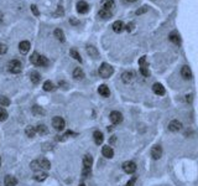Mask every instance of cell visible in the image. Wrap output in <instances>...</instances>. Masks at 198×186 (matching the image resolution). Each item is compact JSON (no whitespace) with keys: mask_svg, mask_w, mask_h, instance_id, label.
<instances>
[{"mask_svg":"<svg viewBox=\"0 0 198 186\" xmlns=\"http://www.w3.org/2000/svg\"><path fill=\"white\" fill-rule=\"evenodd\" d=\"M30 61H31V63L35 65V66H42V67H45V66L48 65V60H47L45 56H42V55L37 53V52H34V53H32V56L30 57Z\"/></svg>","mask_w":198,"mask_h":186,"instance_id":"obj_1","label":"cell"},{"mask_svg":"<svg viewBox=\"0 0 198 186\" xmlns=\"http://www.w3.org/2000/svg\"><path fill=\"white\" fill-rule=\"evenodd\" d=\"M99 76L101 77V78H109L113 73H114V68L109 65V63H105V62H103L101 65H100V67H99Z\"/></svg>","mask_w":198,"mask_h":186,"instance_id":"obj_2","label":"cell"},{"mask_svg":"<svg viewBox=\"0 0 198 186\" xmlns=\"http://www.w3.org/2000/svg\"><path fill=\"white\" fill-rule=\"evenodd\" d=\"M139 66H140V73L144 76V77H149L150 76V70H149V63H147V60L145 56L140 57L139 60Z\"/></svg>","mask_w":198,"mask_h":186,"instance_id":"obj_3","label":"cell"},{"mask_svg":"<svg viewBox=\"0 0 198 186\" xmlns=\"http://www.w3.org/2000/svg\"><path fill=\"white\" fill-rule=\"evenodd\" d=\"M135 78H136V75H135L134 71H125V72H123V75H121V81H123L124 83H126V85L133 83V82L135 81Z\"/></svg>","mask_w":198,"mask_h":186,"instance_id":"obj_4","label":"cell"},{"mask_svg":"<svg viewBox=\"0 0 198 186\" xmlns=\"http://www.w3.org/2000/svg\"><path fill=\"white\" fill-rule=\"evenodd\" d=\"M52 127H53L56 130L61 132V130H63V129H65V127H66V122H65V119H63L62 117H55V118L52 119Z\"/></svg>","mask_w":198,"mask_h":186,"instance_id":"obj_5","label":"cell"},{"mask_svg":"<svg viewBox=\"0 0 198 186\" xmlns=\"http://www.w3.org/2000/svg\"><path fill=\"white\" fill-rule=\"evenodd\" d=\"M7 67H9V71H10L11 73H20V72H21V67H22V65H21V62H20V61H17V60H12V61H10V62H9Z\"/></svg>","mask_w":198,"mask_h":186,"instance_id":"obj_6","label":"cell"},{"mask_svg":"<svg viewBox=\"0 0 198 186\" xmlns=\"http://www.w3.org/2000/svg\"><path fill=\"white\" fill-rule=\"evenodd\" d=\"M109 119H110V122L114 124V125H118V124H120L121 122H123V114L120 113V112H118V110H113L110 114H109Z\"/></svg>","mask_w":198,"mask_h":186,"instance_id":"obj_7","label":"cell"},{"mask_svg":"<svg viewBox=\"0 0 198 186\" xmlns=\"http://www.w3.org/2000/svg\"><path fill=\"white\" fill-rule=\"evenodd\" d=\"M182 123L180 122V120H177V119H172L170 123H169V130L170 132H172V133H177V132H180L181 129H182Z\"/></svg>","mask_w":198,"mask_h":186,"instance_id":"obj_8","label":"cell"},{"mask_svg":"<svg viewBox=\"0 0 198 186\" xmlns=\"http://www.w3.org/2000/svg\"><path fill=\"white\" fill-rule=\"evenodd\" d=\"M162 154H164V149H162L161 145H154L151 148V156H152V159L159 160V159H161Z\"/></svg>","mask_w":198,"mask_h":186,"instance_id":"obj_9","label":"cell"},{"mask_svg":"<svg viewBox=\"0 0 198 186\" xmlns=\"http://www.w3.org/2000/svg\"><path fill=\"white\" fill-rule=\"evenodd\" d=\"M136 169H137V166H136V164L134 161H125L123 164V170L126 174H134L136 171Z\"/></svg>","mask_w":198,"mask_h":186,"instance_id":"obj_10","label":"cell"},{"mask_svg":"<svg viewBox=\"0 0 198 186\" xmlns=\"http://www.w3.org/2000/svg\"><path fill=\"white\" fill-rule=\"evenodd\" d=\"M181 77H182L183 80H186V81L192 80L193 75H192L191 68H190L187 65H185V66H182V67H181Z\"/></svg>","mask_w":198,"mask_h":186,"instance_id":"obj_11","label":"cell"},{"mask_svg":"<svg viewBox=\"0 0 198 186\" xmlns=\"http://www.w3.org/2000/svg\"><path fill=\"white\" fill-rule=\"evenodd\" d=\"M152 92L155 93V94H157V95H165L166 90H165V87L160 82H156V83L152 85Z\"/></svg>","mask_w":198,"mask_h":186,"instance_id":"obj_12","label":"cell"},{"mask_svg":"<svg viewBox=\"0 0 198 186\" xmlns=\"http://www.w3.org/2000/svg\"><path fill=\"white\" fill-rule=\"evenodd\" d=\"M101 154H103L104 158L111 159V158L114 156V150H113V148H111L110 145H104V146L101 148Z\"/></svg>","mask_w":198,"mask_h":186,"instance_id":"obj_13","label":"cell"},{"mask_svg":"<svg viewBox=\"0 0 198 186\" xmlns=\"http://www.w3.org/2000/svg\"><path fill=\"white\" fill-rule=\"evenodd\" d=\"M169 39H170V41H171L172 44H175L176 46H180V45H181V37H180V35H178L177 31H171L170 35H169Z\"/></svg>","mask_w":198,"mask_h":186,"instance_id":"obj_14","label":"cell"},{"mask_svg":"<svg viewBox=\"0 0 198 186\" xmlns=\"http://www.w3.org/2000/svg\"><path fill=\"white\" fill-rule=\"evenodd\" d=\"M88 10H89V5L86 1L81 0L77 2V11L79 14H86V12H88Z\"/></svg>","mask_w":198,"mask_h":186,"instance_id":"obj_15","label":"cell"},{"mask_svg":"<svg viewBox=\"0 0 198 186\" xmlns=\"http://www.w3.org/2000/svg\"><path fill=\"white\" fill-rule=\"evenodd\" d=\"M113 30H114V32H116V34L123 32V31L125 30V25H124V22H123V21H120V20L115 21V22L113 24Z\"/></svg>","mask_w":198,"mask_h":186,"instance_id":"obj_16","label":"cell"},{"mask_svg":"<svg viewBox=\"0 0 198 186\" xmlns=\"http://www.w3.org/2000/svg\"><path fill=\"white\" fill-rule=\"evenodd\" d=\"M19 50L22 55H26L30 51V42L29 41H21L19 44Z\"/></svg>","mask_w":198,"mask_h":186,"instance_id":"obj_17","label":"cell"},{"mask_svg":"<svg viewBox=\"0 0 198 186\" xmlns=\"http://www.w3.org/2000/svg\"><path fill=\"white\" fill-rule=\"evenodd\" d=\"M92 165H93V158L91 154H86L84 158H83V168H87V169H92Z\"/></svg>","mask_w":198,"mask_h":186,"instance_id":"obj_18","label":"cell"},{"mask_svg":"<svg viewBox=\"0 0 198 186\" xmlns=\"http://www.w3.org/2000/svg\"><path fill=\"white\" fill-rule=\"evenodd\" d=\"M93 139H94V143L97 145H101V143L104 142V135H103V133L100 130H96L93 133Z\"/></svg>","mask_w":198,"mask_h":186,"instance_id":"obj_19","label":"cell"},{"mask_svg":"<svg viewBox=\"0 0 198 186\" xmlns=\"http://www.w3.org/2000/svg\"><path fill=\"white\" fill-rule=\"evenodd\" d=\"M86 50H87V53H88L91 57H93V58H98V57H99L98 50H97L94 46H92V45H88Z\"/></svg>","mask_w":198,"mask_h":186,"instance_id":"obj_20","label":"cell"},{"mask_svg":"<svg viewBox=\"0 0 198 186\" xmlns=\"http://www.w3.org/2000/svg\"><path fill=\"white\" fill-rule=\"evenodd\" d=\"M17 184V180L15 176H11V175H6L5 176V180H4V185L5 186H16Z\"/></svg>","mask_w":198,"mask_h":186,"instance_id":"obj_21","label":"cell"},{"mask_svg":"<svg viewBox=\"0 0 198 186\" xmlns=\"http://www.w3.org/2000/svg\"><path fill=\"white\" fill-rule=\"evenodd\" d=\"M98 93L101 97H105V98H106V97L110 95V90H109V87H108L106 85H101V86H99Z\"/></svg>","mask_w":198,"mask_h":186,"instance_id":"obj_22","label":"cell"},{"mask_svg":"<svg viewBox=\"0 0 198 186\" xmlns=\"http://www.w3.org/2000/svg\"><path fill=\"white\" fill-rule=\"evenodd\" d=\"M73 77H74V80H77V81L83 80V78H84V72H83V70H82L81 67L74 68V71H73Z\"/></svg>","mask_w":198,"mask_h":186,"instance_id":"obj_23","label":"cell"},{"mask_svg":"<svg viewBox=\"0 0 198 186\" xmlns=\"http://www.w3.org/2000/svg\"><path fill=\"white\" fill-rule=\"evenodd\" d=\"M30 80H31V82H32L34 85H37V83H40V81H41L40 73H38L37 71H32V72L30 73Z\"/></svg>","mask_w":198,"mask_h":186,"instance_id":"obj_24","label":"cell"},{"mask_svg":"<svg viewBox=\"0 0 198 186\" xmlns=\"http://www.w3.org/2000/svg\"><path fill=\"white\" fill-rule=\"evenodd\" d=\"M34 179H35L36 181L41 183V181H43V180H46V179H47V174H46V173H43L42 170H41V171H36V174H35Z\"/></svg>","mask_w":198,"mask_h":186,"instance_id":"obj_25","label":"cell"},{"mask_svg":"<svg viewBox=\"0 0 198 186\" xmlns=\"http://www.w3.org/2000/svg\"><path fill=\"white\" fill-rule=\"evenodd\" d=\"M25 133H26V135H27L29 138H34V137H35V134L37 133V130H36V127H32V125H29V127H26V130H25Z\"/></svg>","mask_w":198,"mask_h":186,"instance_id":"obj_26","label":"cell"},{"mask_svg":"<svg viewBox=\"0 0 198 186\" xmlns=\"http://www.w3.org/2000/svg\"><path fill=\"white\" fill-rule=\"evenodd\" d=\"M114 0H104L103 1V7L104 10H108V11H111V9L114 7Z\"/></svg>","mask_w":198,"mask_h":186,"instance_id":"obj_27","label":"cell"},{"mask_svg":"<svg viewBox=\"0 0 198 186\" xmlns=\"http://www.w3.org/2000/svg\"><path fill=\"white\" fill-rule=\"evenodd\" d=\"M111 15H113L111 11H108V10H104V9L99 10L98 12V16L101 17V19H109V17H111Z\"/></svg>","mask_w":198,"mask_h":186,"instance_id":"obj_28","label":"cell"},{"mask_svg":"<svg viewBox=\"0 0 198 186\" xmlns=\"http://www.w3.org/2000/svg\"><path fill=\"white\" fill-rule=\"evenodd\" d=\"M55 37H56L58 41L63 42V41H65V34H63V31H62L61 29H56V30H55Z\"/></svg>","mask_w":198,"mask_h":186,"instance_id":"obj_29","label":"cell"},{"mask_svg":"<svg viewBox=\"0 0 198 186\" xmlns=\"http://www.w3.org/2000/svg\"><path fill=\"white\" fill-rule=\"evenodd\" d=\"M36 130H37V133H38L40 135H45V134H47V133H48L47 127H46L45 124H38V125L36 127Z\"/></svg>","mask_w":198,"mask_h":186,"instance_id":"obj_30","label":"cell"},{"mask_svg":"<svg viewBox=\"0 0 198 186\" xmlns=\"http://www.w3.org/2000/svg\"><path fill=\"white\" fill-rule=\"evenodd\" d=\"M30 168H31V170H34V171H41V170H42V169H41V165H40V160H34V161H31Z\"/></svg>","mask_w":198,"mask_h":186,"instance_id":"obj_31","label":"cell"},{"mask_svg":"<svg viewBox=\"0 0 198 186\" xmlns=\"http://www.w3.org/2000/svg\"><path fill=\"white\" fill-rule=\"evenodd\" d=\"M40 165H41V169H42V170H48V169L51 168V163H50L47 159L40 160Z\"/></svg>","mask_w":198,"mask_h":186,"instance_id":"obj_32","label":"cell"},{"mask_svg":"<svg viewBox=\"0 0 198 186\" xmlns=\"http://www.w3.org/2000/svg\"><path fill=\"white\" fill-rule=\"evenodd\" d=\"M43 90L47 91V92H50V91H53V90H55V86H53V83H52L51 81H46V82L43 83Z\"/></svg>","mask_w":198,"mask_h":186,"instance_id":"obj_33","label":"cell"},{"mask_svg":"<svg viewBox=\"0 0 198 186\" xmlns=\"http://www.w3.org/2000/svg\"><path fill=\"white\" fill-rule=\"evenodd\" d=\"M10 104V99L7 98V97H4V95H1L0 97V107H7Z\"/></svg>","mask_w":198,"mask_h":186,"instance_id":"obj_34","label":"cell"},{"mask_svg":"<svg viewBox=\"0 0 198 186\" xmlns=\"http://www.w3.org/2000/svg\"><path fill=\"white\" fill-rule=\"evenodd\" d=\"M70 53H71V56H72L74 60H77L78 62H82V57H81V55L78 53V51H76V50H71V51H70Z\"/></svg>","mask_w":198,"mask_h":186,"instance_id":"obj_35","label":"cell"},{"mask_svg":"<svg viewBox=\"0 0 198 186\" xmlns=\"http://www.w3.org/2000/svg\"><path fill=\"white\" fill-rule=\"evenodd\" d=\"M147 10H149V6H147V5H144V6L139 7V9L135 11V15H137V16H139V15H142V14H145Z\"/></svg>","mask_w":198,"mask_h":186,"instance_id":"obj_36","label":"cell"},{"mask_svg":"<svg viewBox=\"0 0 198 186\" xmlns=\"http://www.w3.org/2000/svg\"><path fill=\"white\" fill-rule=\"evenodd\" d=\"M32 113H34V114H36V115H41V114H43L45 112H43V109H42L41 107H38V105H34V107H32Z\"/></svg>","mask_w":198,"mask_h":186,"instance_id":"obj_37","label":"cell"},{"mask_svg":"<svg viewBox=\"0 0 198 186\" xmlns=\"http://www.w3.org/2000/svg\"><path fill=\"white\" fill-rule=\"evenodd\" d=\"M6 119H7V112L2 107H0V122H4Z\"/></svg>","mask_w":198,"mask_h":186,"instance_id":"obj_38","label":"cell"},{"mask_svg":"<svg viewBox=\"0 0 198 186\" xmlns=\"http://www.w3.org/2000/svg\"><path fill=\"white\" fill-rule=\"evenodd\" d=\"M136 180H137V176H133L128 183H126V185L125 186H135L136 184Z\"/></svg>","mask_w":198,"mask_h":186,"instance_id":"obj_39","label":"cell"},{"mask_svg":"<svg viewBox=\"0 0 198 186\" xmlns=\"http://www.w3.org/2000/svg\"><path fill=\"white\" fill-rule=\"evenodd\" d=\"M6 51H7V46L4 45V44H0V55L6 53Z\"/></svg>","mask_w":198,"mask_h":186,"instance_id":"obj_40","label":"cell"},{"mask_svg":"<svg viewBox=\"0 0 198 186\" xmlns=\"http://www.w3.org/2000/svg\"><path fill=\"white\" fill-rule=\"evenodd\" d=\"M31 11L34 12L35 16H38V15H40V11L37 10V6H36V5H31Z\"/></svg>","mask_w":198,"mask_h":186,"instance_id":"obj_41","label":"cell"},{"mask_svg":"<svg viewBox=\"0 0 198 186\" xmlns=\"http://www.w3.org/2000/svg\"><path fill=\"white\" fill-rule=\"evenodd\" d=\"M134 27H135V24H134V22H129L128 25H125V29H126L128 31H133Z\"/></svg>","mask_w":198,"mask_h":186,"instance_id":"obj_42","label":"cell"},{"mask_svg":"<svg viewBox=\"0 0 198 186\" xmlns=\"http://www.w3.org/2000/svg\"><path fill=\"white\" fill-rule=\"evenodd\" d=\"M60 15H63V9H62V6H58L57 11L55 12V16H60Z\"/></svg>","mask_w":198,"mask_h":186,"instance_id":"obj_43","label":"cell"},{"mask_svg":"<svg viewBox=\"0 0 198 186\" xmlns=\"http://www.w3.org/2000/svg\"><path fill=\"white\" fill-rule=\"evenodd\" d=\"M70 22H71V24H73V25H78V24H79V21H78V20H74V19H71V20H70Z\"/></svg>","mask_w":198,"mask_h":186,"instance_id":"obj_44","label":"cell"},{"mask_svg":"<svg viewBox=\"0 0 198 186\" xmlns=\"http://www.w3.org/2000/svg\"><path fill=\"white\" fill-rule=\"evenodd\" d=\"M187 100H188V102H192V95H191V94L187 95Z\"/></svg>","mask_w":198,"mask_h":186,"instance_id":"obj_45","label":"cell"},{"mask_svg":"<svg viewBox=\"0 0 198 186\" xmlns=\"http://www.w3.org/2000/svg\"><path fill=\"white\" fill-rule=\"evenodd\" d=\"M115 142H116V138H114V137H113V138H110V143H111V144H113V143H115Z\"/></svg>","mask_w":198,"mask_h":186,"instance_id":"obj_46","label":"cell"},{"mask_svg":"<svg viewBox=\"0 0 198 186\" xmlns=\"http://www.w3.org/2000/svg\"><path fill=\"white\" fill-rule=\"evenodd\" d=\"M126 1H129V2H135V1H137V0H126Z\"/></svg>","mask_w":198,"mask_h":186,"instance_id":"obj_47","label":"cell"},{"mask_svg":"<svg viewBox=\"0 0 198 186\" xmlns=\"http://www.w3.org/2000/svg\"><path fill=\"white\" fill-rule=\"evenodd\" d=\"M78 186H86V185H84V184H79Z\"/></svg>","mask_w":198,"mask_h":186,"instance_id":"obj_48","label":"cell"},{"mask_svg":"<svg viewBox=\"0 0 198 186\" xmlns=\"http://www.w3.org/2000/svg\"><path fill=\"white\" fill-rule=\"evenodd\" d=\"M0 165H1V158H0Z\"/></svg>","mask_w":198,"mask_h":186,"instance_id":"obj_49","label":"cell"}]
</instances>
